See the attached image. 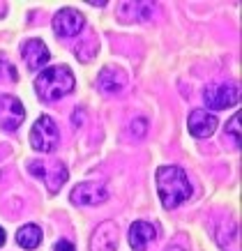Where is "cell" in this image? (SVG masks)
<instances>
[{"label":"cell","mask_w":242,"mask_h":251,"mask_svg":"<svg viewBox=\"0 0 242 251\" xmlns=\"http://www.w3.org/2000/svg\"><path fill=\"white\" fill-rule=\"evenodd\" d=\"M108 198V191H106V184L99 182V180H88V182L76 184L72 194H69V201L74 205H99Z\"/></svg>","instance_id":"obj_7"},{"label":"cell","mask_w":242,"mask_h":251,"mask_svg":"<svg viewBox=\"0 0 242 251\" xmlns=\"http://www.w3.org/2000/svg\"><path fill=\"white\" fill-rule=\"evenodd\" d=\"M97 49L99 46L95 44V39H90V42H85V44H79L76 46V58H79V60L81 62H90L92 58H95V53H97Z\"/></svg>","instance_id":"obj_15"},{"label":"cell","mask_w":242,"mask_h":251,"mask_svg":"<svg viewBox=\"0 0 242 251\" xmlns=\"http://www.w3.org/2000/svg\"><path fill=\"white\" fill-rule=\"evenodd\" d=\"M83 25H85L83 14L72 7H62L60 12H55V16H53V30H55V35L60 39L76 37L79 32L83 30Z\"/></svg>","instance_id":"obj_6"},{"label":"cell","mask_w":242,"mask_h":251,"mask_svg":"<svg viewBox=\"0 0 242 251\" xmlns=\"http://www.w3.org/2000/svg\"><path fill=\"white\" fill-rule=\"evenodd\" d=\"M21 55H23V60H26V65H28L30 72L42 69L46 62H49V58H51L49 46H46L42 39H28V42L21 46Z\"/></svg>","instance_id":"obj_10"},{"label":"cell","mask_w":242,"mask_h":251,"mask_svg":"<svg viewBox=\"0 0 242 251\" xmlns=\"http://www.w3.org/2000/svg\"><path fill=\"white\" fill-rule=\"evenodd\" d=\"M97 85L99 90L106 92V95H118V92L125 90V85H127V74L122 72L120 67H104L99 72L97 76Z\"/></svg>","instance_id":"obj_11"},{"label":"cell","mask_w":242,"mask_h":251,"mask_svg":"<svg viewBox=\"0 0 242 251\" xmlns=\"http://www.w3.org/2000/svg\"><path fill=\"white\" fill-rule=\"evenodd\" d=\"M16 242L23 249H37L39 242H42V228H39L37 224H26L16 233Z\"/></svg>","instance_id":"obj_14"},{"label":"cell","mask_w":242,"mask_h":251,"mask_svg":"<svg viewBox=\"0 0 242 251\" xmlns=\"http://www.w3.org/2000/svg\"><path fill=\"white\" fill-rule=\"evenodd\" d=\"M76 78L67 65H55V67H46L37 78H35V92L37 97L46 104H53L62 99L65 95L74 90Z\"/></svg>","instance_id":"obj_2"},{"label":"cell","mask_w":242,"mask_h":251,"mask_svg":"<svg viewBox=\"0 0 242 251\" xmlns=\"http://www.w3.org/2000/svg\"><path fill=\"white\" fill-rule=\"evenodd\" d=\"M53 251H76V249H74V244L69 242V240H60V242H55Z\"/></svg>","instance_id":"obj_19"},{"label":"cell","mask_w":242,"mask_h":251,"mask_svg":"<svg viewBox=\"0 0 242 251\" xmlns=\"http://www.w3.org/2000/svg\"><path fill=\"white\" fill-rule=\"evenodd\" d=\"M189 131L196 138H208L217 131V118L203 108H196L189 113Z\"/></svg>","instance_id":"obj_12"},{"label":"cell","mask_w":242,"mask_h":251,"mask_svg":"<svg viewBox=\"0 0 242 251\" xmlns=\"http://www.w3.org/2000/svg\"><path fill=\"white\" fill-rule=\"evenodd\" d=\"M205 106L212 111H224L228 106H235L240 101V88L233 83H215L203 90Z\"/></svg>","instance_id":"obj_5"},{"label":"cell","mask_w":242,"mask_h":251,"mask_svg":"<svg viewBox=\"0 0 242 251\" xmlns=\"http://www.w3.org/2000/svg\"><path fill=\"white\" fill-rule=\"evenodd\" d=\"M129 129H132V134L138 138L145 136V131H148V120L145 118H134L132 120V125H129Z\"/></svg>","instance_id":"obj_17"},{"label":"cell","mask_w":242,"mask_h":251,"mask_svg":"<svg viewBox=\"0 0 242 251\" xmlns=\"http://www.w3.org/2000/svg\"><path fill=\"white\" fill-rule=\"evenodd\" d=\"M58 141H60V131L55 127L51 115H39L37 122L32 125L30 129V145L32 150L37 152H53L58 148Z\"/></svg>","instance_id":"obj_4"},{"label":"cell","mask_w":242,"mask_h":251,"mask_svg":"<svg viewBox=\"0 0 242 251\" xmlns=\"http://www.w3.org/2000/svg\"><path fill=\"white\" fill-rule=\"evenodd\" d=\"M0 76L9 78V81H16V69L12 67V62H5V55L0 53Z\"/></svg>","instance_id":"obj_18"},{"label":"cell","mask_w":242,"mask_h":251,"mask_svg":"<svg viewBox=\"0 0 242 251\" xmlns=\"http://www.w3.org/2000/svg\"><path fill=\"white\" fill-rule=\"evenodd\" d=\"M26 120V108L21 99L14 95H0V127L7 131H16Z\"/></svg>","instance_id":"obj_8"},{"label":"cell","mask_w":242,"mask_h":251,"mask_svg":"<svg viewBox=\"0 0 242 251\" xmlns=\"http://www.w3.org/2000/svg\"><path fill=\"white\" fill-rule=\"evenodd\" d=\"M90 251H118V226L102 221L90 237Z\"/></svg>","instance_id":"obj_9"},{"label":"cell","mask_w":242,"mask_h":251,"mask_svg":"<svg viewBox=\"0 0 242 251\" xmlns=\"http://www.w3.org/2000/svg\"><path fill=\"white\" fill-rule=\"evenodd\" d=\"M157 240V228L148 221H134L129 228V244L134 251H148V244Z\"/></svg>","instance_id":"obj_13"},{"label":"cell","mask_w":242,"mask_h":251,"mask_svg":"<svg viewBox=\"0 0 242 251\" xmlns=\"http://www.w3.org/2000/svg\"><path fill=\"white\" fill-rule=\"evenodd\" d=\"M28 171H30L35 177L44 180L46 189L49 194H58L62 189V184L67 182L69 177V171L67 166L58 159H35V161H28Z\"/></svg>","instance_id":"obj_3"},{"label":"cell","mask_w":242,"mask_h":251,"mask_svg":"<svg viewBox=\"0 0 242 251\" xmlns=\"http://www.w3.org/2000/svg\"><path fill=\"white\" fill-rule=\"evenodd\" d=\"M5 237H7V235H5V230H2V226H0V247L5 244Z\"/></svg>","instance_id":"obj_20"},{"label":"cell","mask_w":242,"mask_h":251,"mask_svg":"<svg viewBox=\"0 0 242 251\" xmlns=\"http://www.w3.org/2000/svg\"><path fill=\"white\" fill-rule=\"evenodd\" d=\"M226 136L233 141L235 145H240V141H242V134H240V113H235L231 120H228V125H226Z\"/></svg>","instance_id":"obj_16"},{"label":"cell","mask_w":242,"mask_h":251,"mask_svg":"<svg viewBox=\"0 0 242 251\" xmlns=\"http://www.w3.org/2000/svg\"><path fill=\"white\" fill-rule=\"evenodd\" d=\"M155 180H157V191L159 198H161V205L166 210H173V207L182 205L185 201L191 198V182L180 166L157 168Z\"/></svg>","instance_id":"obj_1"}]
</instances>
